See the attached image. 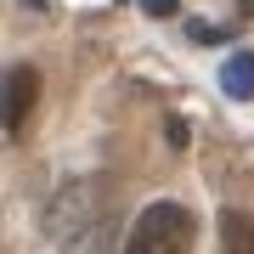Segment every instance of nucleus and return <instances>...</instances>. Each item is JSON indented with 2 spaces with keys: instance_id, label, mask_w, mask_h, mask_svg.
I'll list each match as a JSON object with an SVG mask.
<instances>
[{
  "instance_id": "nucleus-1",
  "label": "nucleus",
  "mask_w": 254,
  "mask_h": 254,
  "mask_svg": "<svg viewBox=\"0 0 254 254\" xmlns=\"http://www.w3.org/2000/svg\"><path fill=\"white\" fill-rule=\"evenodd\" d=\"M102 198H108V187H102V181H73V187L57 192L46 226H51V237H57V249H63V254H102V249H108L113 215L102 209Z\"/></svg>"
},
{
  "instance_id": "nucleus-2",
  "label": "nucleus",
  "mask_w": 254,
  "mask_h": 254,
  "mask_svg": "<svg viewBox=\"0 0 254 254\" xmlns=\"http://www.w3.org/2000/svg\"><path fill=\"white\" fill-rule=\"evenodd\" d=\"M192 237H198V220H192L187 203H147L136 215V226L125 237V254H187Z\"/></svg>"
},
{
  "instance_id": "nucleus-3",
  "label": "nucleus",
  "mask_w": 254,
  "mask_h": 254,
  "mask_svg": "<svg viewBox=\"0 0 254 254\" xmlns=\"http://www.w3.org/2000/svg\"><path fill=\"white\" fill-rule=\"evenodd\" d=\"M34 102H40V73L28 68V63H17V68L6 73V130H11V136L28 125Z\"/></svg>"
},
{
  "instance_id": "nucleus-4",
  "label": "nucleus",
  "mask_w": 254,
  "mask_h": 254,
  "mask_svg": "<svg viewBox=\"0 0 254 254\" xmlns=\"http://www.w3.org/2000/svg\"><path fill=\"white\" fill-rule=\"evenodd\" d=\"M220 243H226V254H254V220L232 203L220 209Z\"/></svg>"
},
{
  "instance_id": "nucleus-5",
  "label": "nucleus",
  "mask_w": 254,
  "mask_h": 254,
  "mask_svg": "<svg viewBox=\"0 0 254 254\" xmlns=\"http://www.w3.org/2000/svg\"><path fill=\"white\" fill-rule=\"evenodd\" d=\"M220 85H226L232 102H254V51H237L226 68H220Z\"/></svg>"
},
{
  "instance_id": "nucleus-6",
  "label": "nucleus",
  "mask_w": 254,
  "mask_h": 254,
  "mask_svg": "<svg viewBox=\"0 0 254 254\" xmlns=\"http://www.w3.org/2000/svg\"><path fill=\"white\" fill-rule=\"evenodd\" d=\"M187 28H192V40H220V28H215V23H203V17H192Z\"/></svg>"
},
{
  "instance_id": "nucleus-7",
  "label": "nucleus",
  "mask_w": 254,
  "mask_h": 254,
  "mask_svg": "<svg viewBox=\"0 0 254 254\" xmlns=\"http://www.w3.org/2000/svg\"><path fill=\"white\" fill-rule=\"evenodd\" d=\"M192 141V130H187V119H170V147H187Z\"/></svg>"
},
{
  "instance_id": "nucleus-8",
  "label": "nucleus",
  "mask_w": 254,
  "mask_h": 254,
  "mask_svg": "<svg viewBox=\"0 0 254 254\" xmlns=\"http://www.w3.org/2000/svg\"><path fill=\"white\" fill-rule=\"evenodd\" d=\"M141 6H147V17H170V11L181 6V0H141Z\"/></svg>"
}]
</instances>
